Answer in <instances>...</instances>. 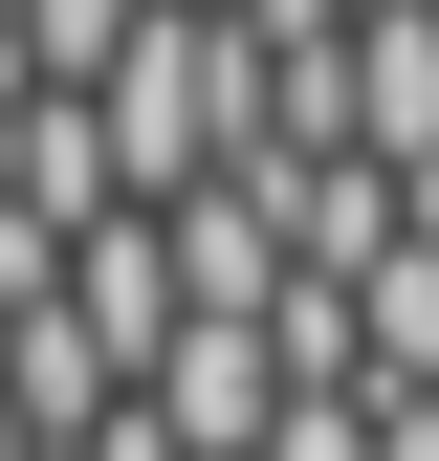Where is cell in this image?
Returning a JSON list of instances; mask_svg holds the SVG:
<instances>
[{"mask_svg":"<svg viewBox=\"0 0 439 461\" xmlns=\"http://www.w3.org/2000/svg\"><path fill=\"white\" fill-rule=\"evenodd\" d=\"M88 110H110V154H132V198L176 220V198H220V176L264 154V44L220 23V0H176V23H154V44H132Z\"/></svg>","mask_w":439,"mask_h":461,"instance_id":"1","label":"cell"},{"mask_svg":"<svg viewBox=\"0 0 439 461\" xmlns=\"http://www.w3.org/2000/svg\"><path fill=\"white\" fill-rule=\"evenodd\" d=\"M352 154L396 198H439V0H373L352 23Z\"/></svg>","mask_w":439,"mask_h":461,"instance_id":"2","label":"cell"},{"mask_svg":"<svg viewBox=\"0 0 439 461\" xmlns=\"http://www.w3.org/2000/svg\"><path fill=\"white\" fill-rule=\"evenodd\" d=\"M264 461H373V395H286V439Z\"/></svg>","mask_w":439,"mask_h":461,"instance_id":"4","label":"cell"},{"mask_svg":"<svg viewBox=\"0 0 439 461\" xmlns=\"http://www.w3.org/2000/svg\"><path fill=\"white\" fill-rule=\"evenodd\" d=\"M154 23H176V0H22V67H44V88H110Z\"/></svg>","mask_w":439,"mask_h":461,"instance_id":"3","label":"cell"},{"mask_svg":"<svg viewBox=\"0 0 439 461\" xmlns=\"http://www.w3.org/2000/svg\"><path fill=\"white\" fill-rule=\"evenodd\" d=\"M417 220H439V198H417Z\"/></svg>","mask_w":439,"mask_h":461,"instance_id":"5","label":"cell"}]
</instances>
